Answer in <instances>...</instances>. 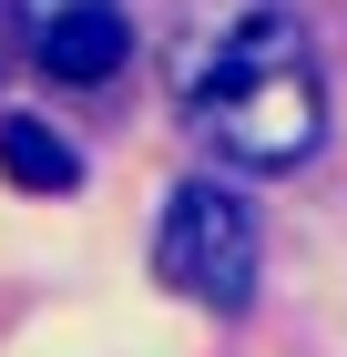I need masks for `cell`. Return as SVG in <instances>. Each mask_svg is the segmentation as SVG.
<instances>
[{
    "label": "cell",
    "instance_id": "obj_1",
    "mask_svg": "<svg viewBox=\"0 0 347 357\" xmlns=\"http://www.w3.org/2000/svg\"><path fill=\"white\" fill-rule=\"evenodd\" d=\"M184 123L235 174H296L327 143V82H317L307 21L276 10V0H245L235 21L184 61Z\"/></svg>",
    "mask_w": 347,
    "mask_h": 357
},
{
    "label": "cell",
    "instance_id": "obj_2",
    "mask_svg": "<svg viewBox=\"0 0 347 357\" xmlns=\"http://www.w3.org/2000/svg\"><path fill=\"white\" fill-rule=\"evenodd\" d=\"M154 275L174 296L214 306V317H245L256 306V275H266V245H256V215L235 204V184H184L154 225Z\"/></svg>",
    "mask_w": 347,
    "mask_h": 357
},
{
    "label": "cell",
    "instance_id": "obj_3",
    "mask_svg": "<svg viewBox=\"0 0 347 357\" xmlns=\"http://www.w3.org/2000/svg\"><path fill=\"white\" fill-rule=\"evenodd\" d=\"M123 52H133V31H123V10L112 0H82V10H52V21H31V61L52 72V82L92 92L123 72Z\"/></svg>",
    "mask_w": 347,
    "mask_h": 357
},
{
    "label": "cell",
    "instance_id": "obj_4",
    "mask_svg": "<svg viewBox=\"0 0 347 357\" xmlns=\"http://www.w3.org/2000/svg\"><path fill=\"white\" fill-rule=\"evenodd\" d=\"M0 174H10L21 194H72V184H82V153L52 133V123L10 112V123H0Z\"/></svg>",
    "mask_w": 347,
    "mask_h": 357
},
{
    "label": "cell",
    "instance_id": "obj_5",
    "mask_svg": "<svg viewBox=\"0 0 347 357\" xmlns=\"http://www.w3.org/2000/svg\"><path fill=\"white\" fill-rule=\"evenodd\" d=\"M52 10H82V0H21V21H52Z\"/></svg>",
    "mask_w": 347,
    "mask_h": 357
}]
</instances>
